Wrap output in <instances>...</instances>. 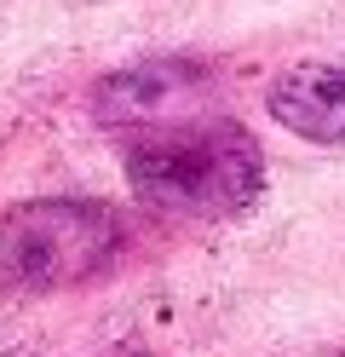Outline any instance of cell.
<instances>
[{
	"mask_svg": "<svg viewBox=\"0 0 345 357\" xmlns=\"http://www.w3.org/2000/svg\"><path fill=\"white\" fill-rule=\"evenodd\" d=\"M213 63L201 58H144V63H121L92 86V121L98 127H155V121H178L213 93Z\"/></svg>",
	"mask_w": 345,
	"mask_h": 357,
	"instance_id": "3",
	"label": "cell"
},
{
	"mask_svg": "<svg viewBox=\"0 0 345 357\" xmlns=\"http://www.w3.org/2000/svg\"><path fill=\"white\" fill-rule=\"evenodd\" d=\"M98 357H155L150 346H138V340H115V346H104Z\"/></svg>",
	"mask_w": 345,
	"mask_h": 357,
	"instance_id": "5",
	"label": "cell"
},
{
	"mask_svg": "<svg viewBox=\"0 0 345 357\" xmlns=\"http://www.w3.org/2000/svg\"><path fill=\"white\" fill-rule=\"evenodd\" d=\"M121 167L138 202L184 219L242 213L265 190L259 139L236 116H178L132 127L121 144Z\"/></svg>",
	"mask_w": 345,
	"mask_h": 357,
	"instance_id": "1",
	"label": "cell"
},
{
	"mask_svg": "<svg viewBox=\"0 0 345 357\" xmlns=\"http://www.w3.org/2000/svg\"><path fill=\"white\" fill-rule=\"evenodd\" d=\"M265 109L305 144L345 150V63H293L270 81Z\"/></svg>",
	"mask_w": 345,
	"mask_h": 357,
	"instance_id": "4",
	"label": "cell"
},
{
	"mask_svg": "<svg viewBox=\"0 0 345 357\" xmlns=\"http://www.w3.org/2000/svg\"><path fill=\"white\" fill-rule=\"evenodd\" d=\"M328 357H345V340H339V346H334V351H328Z\"/></svg>",
	"mask_w": 345,
	"mask_h": 357,
	"instance_id": "6",
	"label": "cell"
},
{
	"mask_svg": "<svg viewBox=\"0 0 345 357\" xmlns=\"http://www.w3.org/2000/svg\"><path fill=\"white\" fill-rule=\"evenodd\" d=\"M127 225L98 196L0 202V294H58L98 282L121 259Z\"/></svg>",
	"mask_w": 345,
	"mask_h": 357,
	"instance_id": "2",
	"label": "cell"
}]
</instances>
